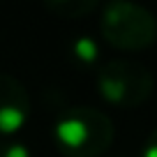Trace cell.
<instances>
[{
    "mask_svg": "<svg viewBox=\"0 0 157 157\" xmlns=\"http://www.w3.org/2000/svg\"><path fill=\"white\" fill-rule=\"evenodd\" d=\"M53 136L67 157H99L113 141V123L95 109H69L56 120Z\"/></svg>",
    "mask_w": 157,
    "mask_h": 157,
    "instance_id": "1",
    "label": "cell"
},
{
    "mask_svg": "<svg viewBox=\"0 0 157 157\" xmlns=\"http://www.w3.org/2000/svg\"><path fill=\"white\" fill-rule=\"evenodd\" d=\"M99 30L109 44L125 51H141L157 39V21L134 2H109L102 7Z\"/></svg>",
    "mask_w": 157,
    "mask_h": 157,
    "instance_id": "2",
    "label": "cell"
},
{
    "mask_svg": "<svg viewBox=\"0 0 157 157\" xmlns=\"http://www.w3.org/2000/svg\"><path fill=\"white\" fill-rule=\"evenodd\" d=\"M155 78L134 60H109L97 69V90L113 106H139L152 95Z\"/></svg>",
    "mask_w": 157,
    "mask_h": 157,
    "instance_id": "3",
    "label": "cell"
},
{
    "mask_svg": "<svg viewBox=\"0 0 157 157\" xmlns=\"http://www.w3.org/2000/svg\"><path fill=\"white\" fill-rule=\"evenodd\" d=\"M30 116V99L23 83H19L10 74H0V134L12 136L23 125Z\"/></svg>",
    "mask_w": 157,
    "mask_h": 157,
    "instance_id": "4",
    "label": "cell"
},
{
    "mask_svg": "<svg viewBox=\"0 0 157 157\" xmlns=\"http://www.w3.org/2000/svg\"><path fill=\"white\" fill-rule=\"evenodd\" d=\"M72 56L81 65H93L99 58V44L88 35H81L72 42Z\"/></svg>",
    "mask_w": 157,
    "mask_h": 157,
    "instance_id": "5",
    "label": "cell"
},
{
    "mask_svg": "<svg viewBox=\"0 0 157 157\" xmlns=\"http://www.w3.org/2000/svg\"><path fill=\"white\" fill-rule=\"evenodd\" d=\"M0 157H33V152L25 143L10 141V143H0Z\"/></svg>",
    "mask_w": 157,
    "mask_h": 157,
    "instance_id": "6",
    "label": "cell"
},
{
    "mask_svg": "<svg viewBox=\"0 0 157 157\" xmlns=\"http://www.w3.org/2000/svg\"><path fill=\"white\" fill-rule=\"evenodd\" d=\"M49 7L51 10H58L60 14H67V12H78V14H86V12H90V10H95V2H60V5H53V2H49Z\"/></svg>",
    "mask_w": 157,
    "mask_h": 157,
    "instance_id": "7",
    "label": "cell"
},
{
    "mask_svg": "<svg viewBox=\"0 0 157 157\" xmlns=\"http://www.w3.org/2000/svg\"><path fill=\"white\" fill-rule=\"evenodd\" d=\"M139 157H157V129H152V132L148 134V139L141 146Z\"/></svg>",
    "mask_w": 157,
    "mask_h": 157,
    "instance_id": "8",
    "label": "cell"
}]
</instances>
